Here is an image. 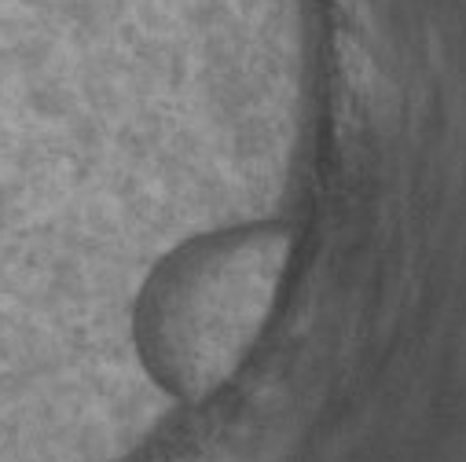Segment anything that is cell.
Here are the masks:
<instances>
[{
  "mask_svg": "<svg viewBox=\"0 0 466 462\" xmlns=\"http://www.w3.org/2000/svg\"><path fill=\"white\" fill-rule=\"evenodd\" d=\"M276 254L265 250L261 239L228 243L198 261V268L177 283L169 294L173 308L162 319L169 341L162 357L169 360V378L180 389H206L213 386L228 364L239 357L258 326L265 308V294H272Z\"/></svg>",
  "mask_w": 466,
  "mask_h": 462,
  "instance_id": "6da1fadb",
  "label": "cell"
}]
</instances>
